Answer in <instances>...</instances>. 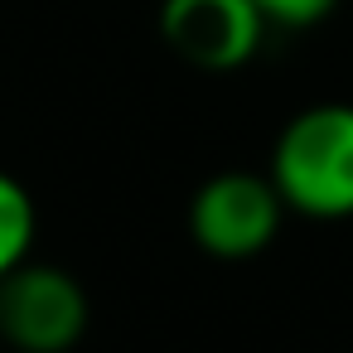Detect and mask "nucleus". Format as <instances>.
Wrapping results in <instances>:
<instances>
[{
  "mask_svg": "<svg viewBox=\"0 0 353 353\" xmlns=\"http://www.w3.org/2000/svg\"><path fill=\"white\" fill-rule=\"evenodd\" d=\"M266 179L285 213L319 223L353 218V102H314L295 112L271 145Z\"/></svg>",
  "mask_w": 353,
  "mask_h": 353,
  "instance_id": "nucleus-1",
  "label": "nucleus"
},
{
  "mask_svg": "<svg viewBox=\"0 0 353 353\" xmlns=\"http://www.w3.org/2000/svg\"><path fill=\"white\" fill-rule=\"evenodd\" d=\"M92 305L73 271L54 261H20L0 276V339L15 353H73L88 334Z\"/></svg>",
  "mask_w": 353,
  "mask_h": 353,
  "instance_id": "nucleus-2",
  "label": "nucleus"
},
{
  "mask_svg": "<svg viewBox=\"0 0 353 353\" xmlns=\"http://www.w3.org/2000/svg\"><path fill=\"white\" fill-rule=\"evenodd\" d=\"M285 203L266 174L223 170L203 179L189 199V237L199 252L218 261H252L281 232Z\"/></svg>",
  "mask_w": 353,
  "mask_h": 353,
  "instance_id": "nucleus-3",
  "label": "nucleus"
},
{
  "mask_svg": "<svg viewBox=\"0 0 353 353\" xmlns=\"http://www.w3.org/2000/svg\"><path fill=\"white\" fill-rule=\"evenodd\" d=\"M266 20L252 0H165L160 39L203 73H232L252 63L266 44Z\"/></svg>",
  "mask_w": 353,
  "mask_h": 353,
  "instance_id": "nucleus-4",
  "label": "nucleus"
},
{
  "mask_svg": "<svg viewBox=\"0 0 353 353\" xmlns=\"http://www.w3.org/2000/svg\"><path fill=\"white\" fill-rule=\"evenodd\" d=\"M34 232H39V208L34 194L0 170V276H10L20 261L34 256Z\"/></svg>",
  "mask_w": 353,
  "mask_h": 353,
  "instance_id": "nucleus-5",
  "label": "nucleus"
},
{
  "mask_svg": "<svg viewBox=\"0 0 353 353\" xmlns=\"http://www.w3.org/2000/svg\"><path fill=\"white\" fill-rule=\"evenodd\" d=\"M266 30H314L339 10V0H252Z\"/></svg>",
  "mask_w": 353,
  "mask_h": 353,
  "instance_id": "nucleus-6",
  "label": "nucleus"
}]
</instances>
